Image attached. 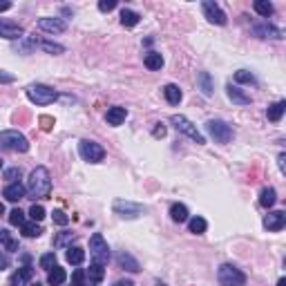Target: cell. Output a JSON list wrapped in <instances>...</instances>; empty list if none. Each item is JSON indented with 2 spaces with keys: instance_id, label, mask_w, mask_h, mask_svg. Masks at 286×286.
<instances>
[{
  "instance_id": "40",
  "label": "cell",
  "mask_w": 286,
  "mask_h": 286,
  "mask_svg": "<svg viewBox=\"0 0 286 286\" xmlns=\"http://www.w3.org/2000/svg\"><path fill=\"white\" fill-rule=\"evenodd\" d=\"M54 221L58 224V226H67V224H70V217H67L63 210H54Z\"/></svg>"
},
{
  "instance_id": "21",
  "label": "cell",
  "mask_w": 286,
  "mask_h": 286,
  "mask_svg": "<svg viewBox=\"0 0 286 286\" xmlns=\"http://www.w3.org/2000/svg\"><path fill=\"white\" fill-rule=\"evenodd\" d=\"M65 280H67V273H65V268H60L58 264H56V266L50 271V275H47V284L50 286H60Z\"/></svg>"
},
{
  "instance_id": "52",
  "label": "cell",
  "mask_w": 286,
  "mask_h": 286,
  "mask_svg": "<svg viewBox=\"0 0 286 286\" xmlns=\"http://www.w3.org/2000/svg\"><path fill=\"white\" fill-rule=\"evenodd\" d=\"M5 215V206H2V204H0V217Z\"/></svg>"
},
{
  "instance_id": "14",
  "label": "cell",
  "mask_w": 286,
  "mask_h": 286,
  "mask_svg": "<svg viewBox=\"0 0 286 286\" xmlns=\"http://www.w3.org/2000/svg\"><path fill=\"white\" fill-rule=\"evenodd\" d=\"M27 188L20 183V181H14V183H9V186L2 190V197H5L7 201H11V204H16V201H20L23 197H25Z\"/></svg>"
},
{
  "instance_id": "16",
  "label": "cell",
  "mask_w": 286,
  "mask_h": 286,
  "mask_svg": "<svg viewBox=\"0 0 286 286\" xmlns=\"http://www.w3.org/2000/svg\"><path fill=\"white\" fill-rule=\"evenodd\" d=\"M31 275H34V268L27 264V266H23V268H18V271L11 275V286H25L27 282L31 280Z\"/></svg>"
},
{
  "instance_id": "45",
  "label": "cell",
  "mask_w": 286,
  "mask_h": 286,
  "mask_svg": "<svg viewBox=\"0 0 286 286\" xmlns=\"http://www.w3.org/2000/svg\"><path fill=\"white\" fill-rule=\"evenodd\" d=\"M14 80H16L14 74H9V72H5V70H0V83H14Z\"/></svg>"
},
{
  "instance_id": "4",
  "label": "cell",
  "mask_w": 286,
  "mask_h": 286,
  "mask_svg": "<svg viewBox=\"0 0 286 286\" xmlns=\"http://www.w3.org/2000/svg\"><path fill=\"white\" fill-rule=\"evenodd\" d=\"M170 123H172V126L177 128V130L181 132V134L190 136V139L195 141L197 146H204V143H206V136L201 134V132L197 130L195 126H192V121H190V119H186V116H183V114H172Z\"/></svg>"
},
{
  "instance_id": "39",
  "label": "cell",
  "mask_w": 286,
  "mask_h": 286,
  "mask_svg": "<svg viewBox=\"0 0 286 286\" xmlns=\"http://www.w3.org/2000/svg\"><path fill=\"white\" fill-rule=\"evenodd\" d=\"M83 282H85V271L83 268H76L74 275H72V286H83Z\"/></svg>"
},
{
  "instance_id": "38",
  "label": "cell",
  "mask_w": 286,
  "mask_h": 286,
  "mask_svg": "<svg viewBox=\"0 0 286 286\" xmlns=\"http://www.w3.org/2000/svg\"><path fill=\"white\" fill-rule=\"evenodd\" d=\"M54 266H56V255H54V253H45V255L40 257V268L52 271Z\"/></svg>"
},
{
  "instance_id": "36",
  "label": "cell",
  "mask_w": 286,
  "mask_h": 286,
  "mask_svg": "<svg viewBox=\"0 0 286 286\" xmlns=\"http://www.w3.org/2000/svg\"><path fill=\"white\" fill-rule=\"evenodd\" d=\"M29 217H31V221H43L45 219V208L40 206V204H34V206L29 208Z\"/></svg>"
},
{
  "instance_id": "37",
  "label": "cell",
  "mask_w": 286,
  "mask_h": 286,
  "mask_svg": "<svg viewBox=\"0 0 286 286\" xmlns=\"http://www.w3.org/2000/svg\"><path fill=\"white\" fill-rule=\"evenodd\" d=\"M235 80H237V83H248V85H255V76H253L251 72H246V70L235 72Z\"/></svg>"
},
{
  "instance_id": "6",
  "label": "cell",
  "mask_w": 286,
  "mask_h": 286,
  "mask_svg": "<svg viewBox=\"0 0 286 286\" xmlns=\"http://www.w3.org/2000/svg\"><path fill=\"white\" fill-rule=\"evenodd\" d=\"M90 255L94 260V264H101V266H105L107 261H110V248H107L105 239L101 233H94L90 239Z\"/></svg>"
},
{
  "instance_id": "10",
  "label": "cell",
  "mask_w": 286,
  "mask_h": 286,
  "mask_svg": "<svg viewBox=\"0 0 286 286\" xmlns=\"http://www.w3.org/2000/svg\"><path fill=\"white\" fill-rule=\"evenodd\" d=\"M201 9H204V16L210 20L212 25H226V14L221 11V7L212 0H206V2H201Z\"/></svg>"
},
{
  "instance_id": "43",
  "label": "cell",
  "mask_w": 286,
  "mask_h": 286,
  "mask_svg": "<svg viewBox=\"0 0 286 286\" xmlns=\"http://www.w3.org/2000/svg\"><path fill=\"white\" fill-rule=\"evenodd\" d=\"M16 177H20V168H9V170L5 172V179H9L11 183L16 181Z\"/></svg>"
},
{
  "instance_id": "8",
  "label": "cell",
  "mask_w": 286,
  "mask_h": 286,
  "mask_svg": "<svg viewBox=\"0 0 286 286\" xmlns=\"http://www.w3.org/2000/svg\"><path fill=\"white\" fill-rule=\"evenodd\" d=\"M78 152L80 156L85 161H90V163H99V161L105 159V150L99 146V143H94V141H80L78 143Z\"/></svg>"
},
{
  "instance_id": "34",
  "label": "cell",
  "mask_w": 286,
  "mask_h": 286,
  "mask_svg": "<svg viewBox=\"0 0 286 286\" xmlns=\"http://www.w3.org/2000/svg\"><path fill=\"white\" fill-rule=\"evenodd\" d=\"M255 31L260 36H264V38H282V31L275 29V27L271 25H264V27H255Z\"/></svg>"
},
{
  "instance_id": "26",
  "label": "cell",
  "mask_w": 286,
  "mask_h": 286,
  "mask_svg": "<svg viewBox=\"0 0 286 286\" xmlns=\"http://www.w3.org/2000/svg\"><path fill=\"white\" fill-rule=\"evenodd\" d=\"M208 228V221L204 219V217H192V219H188V231L192 233V235H201V233H206Z\"/></svg>"
},
{
  "instance_id": "20",
  "label": "cell",
  "mask_w": 286,
  "mask_h": 286,
  "mask_svg": "<svg viewBox=\"0 0 286 286\" xmlns=\"http://www.w3.org/2000/svg\"><path fill=\"white\" fill-rule=\"evenodd\" d=\"M65 260L70 261V264H74V266H78V264H83L85 261V251L80 246H70L65 253Z\"/></svg>"
},
{
  "instance_id": "30",
  "label": "cell",
  "mask_w": 286,
  "mask_h": 286,
  "mask_svg": "<svg viewBox=\"0 0 286 286\" xmlns=\"http://www.w3.org/2000/svg\"><path fill=\"white\" fill-rule=\"evenodd\" d=\"M199 87L204 92V96H212V80H210L208 72H201L199 74Z\"/></svg>"
},
{
  "instance_id": "9",
  "label": "cell",
  "mask_w": 286,
  "mask_h": 286,
  "mask_svg": "<svg viewBox=\"0 0 286 286\" xmlns=\"http://www.w3.org/2000/svg\"><path fill=\"white\" fill-rule=\"evenodd\" d=\"M114 212L119 217H123V219H134V217H139V215H143L146 212V208L143 206H139V204H132V201H123V199H119V201H114Z\"/></svg>"
},
{
  "instance_id": "53",
  "label": "cell",
  "mask_w": 286,
  "mask_h": 286,
  "mask_svg": "<svg viewBox=\"0 0 286 286\" xmlns=\"http://www.w3.org/2000/svg\"><path fill=\"white\" fill-rule=\"evenodd\" d=\"M0 170H2V159H0Z\"/></svg>"
},
{
  "instance_id": "18",
  "label": "cell",
  "mask_w": 286,
  "mask_h": 286,
  "mask_svg": "<svg viewBox=\"0 0 286 286\" xmlns=\"http://www.w3.org/2000/svg\"><path fill=\"white\" fill-rule=\"evenodd\" d=\"M116 261H119V266L121 268H126V271H130V273H139L141 271V266H139V261L134 260V257L130 255V253H119V257H116Z\"/></svg>"
},
{
  "instance_id": "41",
  "label": "cell",
  "mask_w": 286,
  "mask_h": 286,
  "mask_svg": "<svg viewBox=\"0 0 286 286\" xmlns=\"http://www.w3.org/2000/svg\"><path fill=\"white\" fill-rule=\"evenodd\" d=\"M99 9L105 14V11H112V9H116V0H101L99 2Z\"/></svg>"
},
{
  "instance_id": "25",
  "label": "cell",
  "mask_w": 286,
  "mask_h": 286,
  "mask_svg": "<svg viewBox=\"0 0 286 286\" xmlns=\"http://www.w3.org/2000/svg\"><path fill=\"white\" fill-rule=\"evenodd\" d=\"M143 63H146L148 70H161V67H163V56H161L159 52H148Z\"/></svg>"
},
{
  "instance_id": "46",
  "label": "cell",
  "mask_w": 286,
  "mask_h": 286,
  "mask_svg": "<svg viewBox=\"0 0 286 286\" xmlns=\"http://www.w3.org/2000/svg\"><path fill=\"white\" fill-rule=\"evenodd\" d=\"M40 123H43V128H45V130H50V128H52V123H54V121H52L50 116H43V119H40Z\"/></svg>"
},
{
  "instance_id": "31",
  "label": "cell",
  "mask_w": 286,
  "mask_h": 286,
  "mask_svg": "<svg viewBox=\"0 0 286 286\" xmlns=\"http://www.w3.org/2000/svg\"><path fill=\"white\" fill-rule=\"evenodd\" d=\"M85 275L90 277L92 282H101L103 277H105V268L101 266V264H94V261H92V264H90V271H87Z\"/></svg>"
},
{
  "instance_id": "3",
  "label": "cell",
  "mask_w": 286,
  "mask_h": 286,
  "mask_svg": "<svg viewBox=\"0 0 286 286\" xmlns=\"http://www.w3.org/2000/svg\"><path fill=\"white\" fill-rule=\"evenodd\" d=\"M0 146L11 152H27L29 150V141L25 139V134H20L18 130H5V132H0Z\"/></svg>"
},
{
  "instance_id": "42",
  "label": "cell",
  "mask_w": 286,
  "mask_h": 286,
  "mask_svg": "<svg viewBox=\"0 0 286 286\" xmlns=\"http://www.w3.org/2000/svg\"><path fill=\"white\" fill-rule=\"evenodd\" d=\"M70 239H74V235H72V233H63V235H58L56 237V241H54V246H65L67 241Z\"/></svg>"
},
{
  "instance_id": "15",
  "label": "cell",
  "mask_w": 286,
  "mask_h": 286,
  "mask_svg": "<svg viewBox=\"0 0 286 286\" xmlns=\"http://www.w3.org/2000/svg\"><path fill=\"white\" fill-rule=\"evenodd\" d=\"M126 116H128V110L126 107H121V105H114V107H110L107 110V114H105V121L110 123V126H121L123 121H126Z\"/></svg>"
},
{
  "instance_id": "49",
  "label": "cell",
  "mask_w": 286,
  "mask_h": 286,
  "mask_svg": "<svg viewBox=\"0 0 286 286\" xmlns=\"http://www.w3.org/2000/svg\"><path fill=\"white\" fill-rule=\"evenodd\" d=\"M284 159H286V155H284V152H282V155H280V159H277V163H280V170H282V172H286V168H284Z\"/></svg>"
},
{
  "instance_id": "48",
  "label": "cell",
  "mask_w": 286,
  "mask_h": 286,
  "mask_svg": "<svg viewBox=\"0 0 286 286\" xmlns=\"http://www.w3.org/2000/svg\"><path fill=\"white\" fill-rule=\"evenodd\" d=\"M114 286H134V282H132V280H119Z\"/></svg>"
},
{
  "instance_id": "27",
  "label": "cell",
  "mask_w": 286,
  "mask_h": 286,
  "mask_svg": "<svg viewBox=\"0 0 286 286\" xmlns=\"http://www.w3.org/2000/svg\"><path fill=\"white\" fill-rule=\"evenodd\" d=\"M139 20H141V16L136 14V11L121 9V25L123 27H134V25H139Z\"/></svg>"
},
{
  "instance_id": "44",
  "label": "cell",
  "mask_w": 286,
  "mask_h": 286,
  "mask_svg": "<svg viewBox=\"0 0 286 286\" xmlns=\"http://www.w3.org/2000/svg\"><path fill=\"white\" fill-rule=\"evenodd\" d=\"M152 134H155L156 139H163V136H166V126H163V123H156V128L152 130Z\"/></svg>"
},
{
  "instance_id": "1",
  "label": "cell",
  "mask_w": 286,
  "mask_h": 286,
  "mask_svg": "<svg viewBox=\"0 0 286 286\" xmlns=\"http://www.w3.org/2000/svg\"><path fill=\"white\" fill-rule=\"evenodd\" d=\"M27 192L34 199H50L52 195V177L45 166H38L31 170L29 181H27Z\"/></svg>"
},
{
  "instance_id": "32",
  "label": "cell",
  "mask_w": 286,
  "mask_h": 286,
  "mask_svg": "<svg viewBox=\"0 0 286 286\" xmlns=\"http://www.w3.org/2000/svg\"><path fill=\"white\" fill-rule=\"evenodd\" d=\"M0 244L7 248L9 253H14V251H18V241L16 239H11V235L7 231H0Z\"/></svg>"
},
{
  "instance_id": "2",
  "label": "cell",
  "mask_w": 286,
  "mask_h": 286,
  "mask_svg": "<svg viewBox=\"0 0 286 286\" xmlns=\"http://www.w3.org/2000/svg\"><path fill=\"white\" fill-rule=\"evenodd\" d=\"M27 99L36 105H50L58 99V92L50 85H43V83H36V85H29L27 87Z\"/></svg>"
},
{
  "instance_id": "50",
  "label": "cell",
  "mask_w": 286,
  "mask_h": 286,
  "mask_svg": "<svg viewBox=\"0 0 286 286\" xmlns=\"http://www.w3.org/2000/svg\"><path fill=\"white\" fill-rule=\"evenodd\" d=\"M11 9V2H0V11H7Z\"/></svg>"
},
{
  "instance_id": "7",
  "label": "cell",
  "mask_w": 286,
  "mask_h": 286,
  "mask_svg": "<svg viewBox=\"0 0 286 286\" xmlns=\"http://www.w3.org/2000/svg\"><path fill=\"white\" fill-rule=\"evenodd\" d=\"M206 130L217 143H231V139H233V128L221 119H210L206 123Z\"/></svg>"
},
{
  "instance_id": "24",
  "label": "cell",
  "mask_w": 286,
  "mask_h": 286,
  "mask_svg": "<svg viewBox=\"0 0 286 286\" xmlns=\"http://www.w3.org/2000/svg\"><path fill=\"white\" fill-rule=\"evenodd\" d=\"M170 217H172V221H177V224H183V221L190 219V217H188V208L183 206V204H172Z\"/></svg>"
},
{
  "instance_id": "33",
  "label": "cell",
  "mask_w": 286,
  "mask_h": 286,
  "mask_svg": "<svg viewBox=\"0 0 286 286\" xmlns=\"http://www.w3.org/2000/svg\"><path fill=\"white\" fill-rule=\"evenodd\" d=\"M34 45L43 47V50L50 52V54H63V52H65V47L63 45H56V43H50V40H38V43L34 40Z\"/></svg>"
},
{
  "instance_id": "23",
  "label": "cell",
  "mask_w": 286,
  "mask_h": 286,
  "mask_svg": "<svg viewBox=\"0 0 286 286\" xmlns=\"http://www.w3.org/2000/svg\"><path fill=\"white\" fill-rule=\"evenodd\" d=\"M284 112H286V101H277V103H273V105L266 110V116H268V121L277 123V121L284 116Z\"/></svg>"
},
{
  "instance_id": "51",
  "label": "cell",
  "mask_w": 286,
  "mask_h": 286,
  "mask_svg": "<svg viewBox=\"0 0 286 286\" xmlns=\"http://www.w3.org/2000/svg\"><path fill=\"white\" fill-rule=\"evenodd\" d=\"M277 286H286V280H284V277H282V280L277 282Z\"/></svg>"
},
{
  "instance_id": "13",
  "label": "cell",
  "mask_w": 286,
  "mask_h": 286,
  "mask_svg": "<svg viewBox=\"0 0 286 286\" xmlns=\"http://www.w3.org/2000/svg\"><path fill=\"white\" fill-rule=\"evenodd\" d=\"M284 224H286V212L284 210H273L264 217V226H266V231H271V233L282 231Z\"/></svg>"
},
{
  "instance_id": "12",
  "label": "cell",
  "mask_w": 286,
  "mask_h": 286,
  "mask_svg": "<svg viewBox=\"0 0 286 286\" xmlns=\"http://www.w3.org/2000/svg\"><path fill=\"white\" fill-rule=\"evenodd\" d=\"M38 27L43 31H47V34H63L67 29V23L63 18H50V16H45V18L38 20Z\"/></svg>"
},
{
  "instance_id": "35",
  "label": "cell",
  "mask_w": 286,
  "mask_h": 286,
  "mask_svg": "<svg viewBox=\"0 0 286 286\" xmlns=\"http://www.w3.org/2000/svg\"><path fill=\"white\" fill-rule=\"evenodd\" d=\"M9 224L11 226H23V224H25V212L20 210V208H14V210L9 212Z\"/></svg>"
},
{
  "instance_id": "17",
  "label": "cell",
  "mask_w": 286,
  "mask_h": 286,
  "mask_svg": "<svg viewBox=\"0 0 286 286\" xmlns=\"http://www.w3.org/2000/svg\"><path fill=\"white\" fill-rule=\"evenodd\" d=\"M226 94H228V99H231L233 103H237V105H251V96L244 94V92H241L237 85H228L226 87Z\"/></svg>"
},
{
  "instance_id": "11",
  "label": "cell",
  "mask_w": 286,
  "mask_h": 286,
  "mask_svg": "<svg viewBox=\"0 0 286 286\" xmlns=\"http://www.w3.org/2000/svg\"><path fill=\"white\" fill-rule=\"evenodd\" d=\"M0 36L7 40H18L25 36V29L18 25V23H11V20L0 18Z\"/></svg>"
},
{
  "instance_id": "19",
  "label": "cell",
  "mask_w": 286,
  "mask_h": 286,
  "mask_svg": "<svg viewBox=\"0 0 286 286\" xmlns=\"http://www.w3.org/2000/svg\"><path fill=\"white\" fill-rule=\"evenodd\" d=\"M163 96H166V101L170 103V105H179L181 99H183V94H181V90L175 85V83H168L166 87H163Z\"/></svg>"
},
{
  "instance_id": "47",
  "label": "cell",
  "mask_w": 286,
  "mask_h": 286,
  "mask_svg": "<svg viewBox=\"0 0 286 286\" xmlns=\"http://www.w3.org/2000/svg\"><path fill=\"white\" fill-rule=\"evenodd\" d=\"M7 266H9V257L0 255V271H2V268H7Z\"/></svg>"
},
{
  "instance_id": "22",
  "label": "cell",
  "mask_w": 286,
  "mask_h": 286,
  "mask_svg": "<svg viewBox=\"0 0 286 286\" xmlns=\"http://www.w3.org/2000/svg\"><path fill=\"white\" fill-rule=\"evenodd\" d=\"M20 233L25 237H29V239H34V237L43 235V226H40L38 221H25V224L20 226Z\"/></svg>"
},
{
  "instance_id": "28",
  "label": "cell",
  "mask_w": 286,
  "mask_h": 286,
  "mask_svg": "<svg viewBox=\"0 0 286 286\" xmlns=\"http://www.w3.org/2000/svg\"><path fill=\"white\" fill-rule=\"evenodd\" d=\"M275 201H277V192H275V188H264V190H261V195H260V204H261L264 208L275 206Z\"/></svg>"
},
{
  "instance_id": "29",
  "label": "cell",
  "mask_w": 286,
  "mask_h": 286,
  "mask_svg": "<svg viewBox=\"0 0 286 286\" xmlns=\"http://www.w3.org/2000/svg\"><path fill=\"white\" fill-rule=\"evenodd\" d=\"M253 7H255V11L261 16V18H268V16H273V11H275L268 0H255V5Z\"/></svg>"
},
{
  "instance_id": "5",
  "label": "cell",
  "mask_w": 286,
  "mask_h": 286,
  "mask_svg": "<svg viewBox=\"0 0 286 286\" xmlns=\"http://www.w3.org/2000/svg\"><path fill=\"white\" fill-rule=\"evenodd\" d=\"M217 280L221 286H244L246 284V275L233 264H221L217 271Z\"/></svg>"
}]
</instances>
